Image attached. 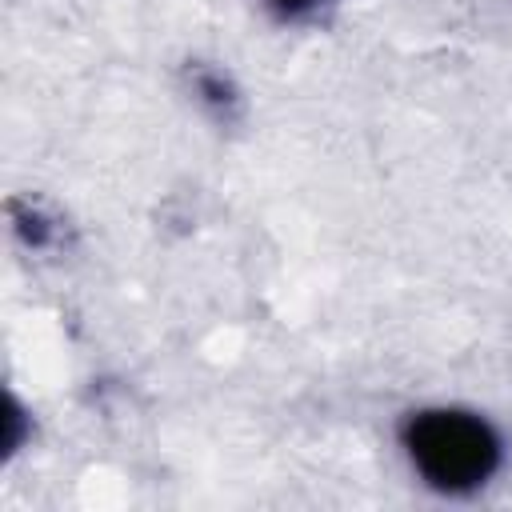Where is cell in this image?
I'll use <instances>...</instances> for the list:
<instances>
[{"label": "cell", "mask_w": 512, "mask_h": 512, "mask_svg": "<svg viewBox=\"0 0 512 512\" xmlns=\"http://www.w3.org/2000/svg\"><path fill=\"white\" fill-rule=\"evenodd\" d=\"M400 452L412 476L436 496H476L504 468L500 428L464 404H420L400 416Z\"/></svg>", "instance_id": "cell-1"}, {"label": "cell", "mask_w": 512, "mask_h": 512, "mask_svg": "<svg viewBox=\"0 0 512 512\" xmlns=\"http://www.w3.org/2000/svg\"><path fill=\"white\" fill-rule=\"evenodd\" d=\"M188 92H192V100L200 104V112L212 116L216 124H236V116H240V108H244V96H240L236 80H232L224 68L204 64V60L188 64Z\"/></svg>", "instance_id": "cell-2"}, {"label": "cell", "mask_w": 512, "mask_h": 512, "mask_svg": "<svg viewBox=\"0 0 512 512\" xmlns=\"http://www.w3.org/2000/svg\"><path fill=\"white\" fill-rule=\"evenodd\" d=\"M280 24H316L324 20L340 0H260Z\"/></svg>", "instance_id": "cell-3"}, {"label": "cell", "mask_w": 512, "mask_h": 512, "mask_svg": "<svg viewBox=\"0 0 512 512\" xmlns=\"http://www.w3.org/2000/svg\"><path fill=\"white\" fill-rule=\"evenodd\" d=\"M12 228H16L20 240L32 244V248H48V244H52V220H48L36 204L12 200Z\"/></svg>", "instance_id": "cell-4"}]
</instances>
